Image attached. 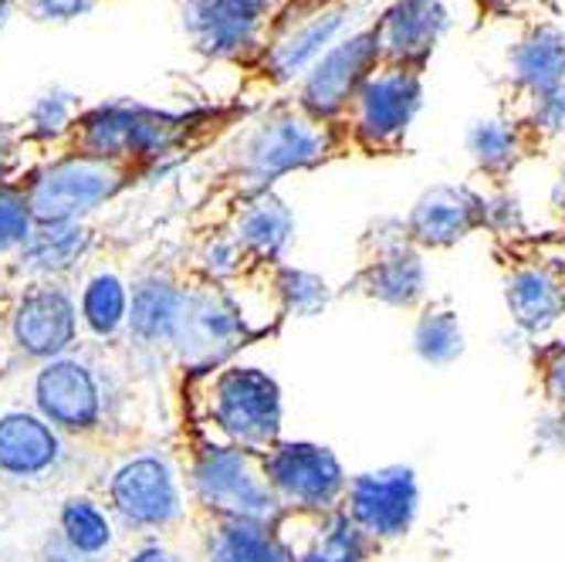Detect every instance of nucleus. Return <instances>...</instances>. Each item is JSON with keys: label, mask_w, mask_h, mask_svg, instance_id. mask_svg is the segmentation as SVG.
Wrapping results in <instances>:
<instances>
[{"label": "nucleus", "mask_w": 565, "mask_h": 562, "mask_svg": "<svg viewBox=\"0 0 565 562\" xmlns=\"http://www.w3.org/2000/svg\"><path fill=\"white\" fill-rule=\"evenodd\" d=\"M183 421L186 437L265 454L281 441V390L271 373L244 363L186 373Z\"/></svg>", "instance_id": "f257e3e1"}, {"label": "nucleus", "mask_w": 565, "mask_h": 562, "mask_svg": "<svg viewBox=\"0 0 565 562\" xmlns=\"http://www.w3.org/2000/svg\"><path fill=\"white\" fill-rule=\"evenodd\" d=\"M122 403L116 370L82 346L31 373V411L75 447L106 450L116 444L122 434Z\"/></svg>", "instance_id": "f03ea898"}, {"label": "nucleus", "mask_w": 565, "mask_h": 562, "mask_svg": "<svg viewBox=\"0 0 565 562\" xmlns=\"http://www.w3.org/2000/svg\"><path fill=\"white\" fill-rule=\"evenodd\" d=\"M335 149L339 126L312 119L298 102L295 106H278L262 123H254L231 149L227 180L241 203L271 190V183L285 173L326 163Z\"/></svg>", "instance_id": "7ed1b4c3"}, {"label": "nucleus", "mask_w": 565, "mask_h": 562, "mask_svg": "<svg viewBox=\"0 0 565 562\" xmlns=\"http://www.w3.org/2000/svg\"><path fill=\"white\" fill-rule=\"evenodd\" d=\"M180 471L193 512L268 526H275L281 516V505L268 481L265 454L258 450L217 447L196 437H183Z\"/></svg>", "instance_id": "20e7f679"}, {"label": "nucleus", "mask_w": 565, "mask_h": 562, "mask_svg": "<svg viewBox=\"0 0 565 562\" xmlns=\"http://www.w3.org/2000/svg\"><path fill=\"white\" fill-rule=\"evenodd\" d=\"M95 495L106 501L116 526L129 536L167 539L193 516L180 462L160 447H142L119 457L95 485Z\"/></svg>", "instance_id": "39448f33"}, {"label": "nucleus", "mask_w": 565, "mask_h": 562, "mask_svg": "<svg viewBox=\"0 0 565 562\" xmlns=\"http://www.w3.org/2000/svg\"><path fill=\"white\" fill-rule=\"evenodd\" d=\"M196 129V116H173L129 102L85 109L65 139V152H85L102 160H129L152 170L160 160L186 146Z\"/></svg>", "instance_id": "423d86ee"}, {"label": "nucleus", "mask_w": 565, "mask_h": 562, "mask_svg": "<svg viewBox=\"0 0 565 562\" xmlns=\"http://www.w3.org/2000/svg\"><path fill=\"white\" fill-rule=\"evenodd\" d=\"M149 170L129 160H102L85 152H62L38 163L21 183L34 224L85 221L98 208H106L126 187L142 180Z\"/></svg>", "instance_id": "0eeeda50"}, {"label": "nucleus", "mask_w": 565, "mask_h": 562, "mask_svg": "<svg viewBox=\"0 0 565 562\" xmlns=\"http://www.w3.org/2000/svg\"><path fill=\"white\" fill-rule=\"evenodd\" d=\"M4 336L14 360L28 367L75 352L82 346V319L72 278L14 282L4 298Z\"/></svg>", "instance_id": "6e6552de"}, {"label": "nucleus", "mask_w": 565, "mask_h": 562, "mask_svg": "<svg viewBox=\"0 0 565 562\" xmlns=\"http://www.w3.org/2000/svg\"><path fill=\"white\" fill-rule=\"evenodd\" d=\"M254 336H262V329L250 322L234 285L211 282L186 265V298L173 360L186 373L214 370L231 363V356Z\"/></svg>", "instance_id": "1a4fd4ad"}, {"label": "nucleus", "mask_w": 565, "mask_h": 562, "mask_svg": "<svg viewBox=\"0 0 565 562\" xmlns=\"http://www.w3.org/2000/svg\"><path fill=\"white\" fill-rule=\"evenodd\" d=\"M355 0H288L285 11L268 24L262 51V72L275 85L305 78L326 51L345 38L355 14Z\"/></svg>", "instance_id": "9d476101"}, {"label": "nucleus", "mask_w": 565, "mask_h": 562, "mask_svg": "<svg viewBox=\"0 0 565 562\" xmlns=\"http://www.w3.org/2000/svg\"><path fill=\"white\" fill-rule=\"evenodd\" d=\"M420 102H424L420 68L380 62V68L349 102L339 126H345V139L355 149L396 152L420 113Z\"/></svg>", "instance_id": "9b49d317"}, {"label": "nucleus", "mask_w": 565, "mask_h": 562, "mask_svg": "<svg viewBox=\"0 0 565 562\" xmlns=\"http://www.w3.org/2000/svg\"><path fill=\"white\" fill-rule=\"evenodd\" d=\"M363 262L352 278V291L376 298L393 309H417L427 298V265L420 247L409 241L403 221H376L363 234Z\"/></svg>", "instance_id": "f8f14e48"}, {"label": "nucleus", "mask_w": 565, "mask_h": 562, "mask_svg": "<svg viewBox=\"0 0 565 562\" xmlns=\"http://www.w3.org/2000/svg\"><path fill=\"white\" fill-rule=\"evenodd\" d=\"M265 468L281 512L342 508L349 475L329 447L308 441H278L271 450H265Z\"/></svg>", "instance_id": "ddd939ff"}, {"label": "nucleus", "mask_w": 565, "mask_h": 562, "mask_svg": "<svg viewBox=\"0 0 565 562\" xmlns=\"http://www.w3.org/2000/svg\"><path fill=\"white\" fill-rule=\"evenodd\" d=\"M380 44H376V28H359L335 41L326 55L308 68V75L298 85V106L329 126H339L349 102L363 82L380 68Z\"/></svg>", "instance_id": "4468645a"}, {"label": "nucleus", "mask_w": 565, "mask_h": 562, "mask_svg": "<svg viewBox=\"0 0 565 562\" xmlns=\"http://www.w3.org/2000/svg\"><path fill=\"white\" fill-rule=\"evenodd\" d=\"M342 512L363 529L380 549L390 542H399L409 536L420 512V488L414 468H380V471H363L352 475Z\"/></svg>", "instance_id": "2eb2a0df"}, {"label": "nucleus", "mask_w": 565, "mask_h": 562, "mask_svg": "<svg viewBox=\"0 0 565 562\" xmlns=\"http://www.w3.org/2000/svg\"><path fill=\"white\" fill-rule=\"evenodd\" d=\"M186 298V265H152L132 278V301H129V326L126 339L146 352L173 356L180 319Z\"/></svg>", "instance_id": "dca6fc26"}, {"label": "nucleus", "mask_w": 565, "mask_h": 562, "mask_svg": "<svg viewBox=\"0 0 565 562\" xmlns=\"http://www.w3.org/2000/svg\"><path fill=\"white\" fill-rule=\"evenodd\" d=\"M291 562H376L380 545L342 508L332 512H281L275 522Z\"/></svg>", "instance_id": "f3484780"}, {"label": "nucleus", "mask_w": 565, "mask_h": 562, "mask_svg": "<svg viewBox=\"0 0 565 562\" xmlns=\"http://www.w3.org/2000/svg\"><path fill=\"white\" fill-rule=\"evenodd\" d=\"M72 441H65L31 406H14L0 414V478L34 485L58 475L72 454Z\"/></svg>", "instance_id": "a211bd4d"}, {"label": "nucleus", "mask_w": 565, "mask_h": 562, "mask_svg": "<svg viewBox=\"0 0 565 562\" xmlns=\"http://www.w3.org/2000/svg\"><path fill=\"white\" fill-rule=\"evenodd\" d=\"M488 221V197L465 183H437L406 214V234L420 251H440L454 247L475 231H481Z\"/></svg>", "instance_id": "6ab92c4d"}, {"label": "nucleus", "mask_w": 565, "mask_h": 562, "mask_svg": "<svg viewBox=\"0 0 565 562\" xmlns=\"http://www.w3.org/2000/svg\"><path fill=\"white\" fill-rule=\"evenodd\" d=\"M454 18L444 0H390V8L380 14L376 44L386 65L420 68L434 55L440 38L450 31Z\"/></svg>", "instance_id": "aec40b11"}, {"label": "nucleus", "mask_w": 565, "mask_h": 562, "mask_svg": "<svg viewBox=\"0 0 565 562\" xmlns=\"http://www.w3.org/2000/svg\"><path fill=\"white\" fill-rule=\"evenodd\" d=\"M183 31L200 55L217 62H258L268 41V21L247 18L224 0H186Z\"/></svg>", "instance_id": "412c9836"}, {"label": "nucleus", "mask_w": 565, "mask_h": 562, "mask_svg": "<svg viewBox=\"0 0 565 562\" xmlns=\"http://www.w3.org/2000/svg\"><path fill=\"white\" fill-rule=\"evenodd\" d=\"M504 301L511 322L529 336H542L565 319V275L542 254H515L504 262Z\"/></svg>", "instance_id": "4be33fe9"}, {"label": "nucleus", "mask_w": 565, "mask_h": 562, "mask_svg": "<svg viewBox=\"0 0 565 562\" xmlns=\"http://www.w3.org/2000/svg\"><path fill=\"white\" fill-rule=\"evenodd\" d=\"M95 231L85 221L62 224H34L28 244L8 262L11 282H38V278H72L92 254Z\"/></svg>", "instance_id": "5701e85b"}, {"label": "nucleus", "mask_w": 565, "mask_h": 562, "mask_svg": "<svg viewBox=\"0 0 565 562\" xmlns=\"http://www.w3.org/2000/svg\"><path fill=\"white\" fill-rule=\"evenodd\" d=\"M227 234L241 244V251L258 268L281 265L285 251L295 234V214L288 203L265 190L258 197H247L234 203V211L227 218Z\"/></svg>", "instance_id": "b1692460"}, {"label": "nucleus", "mask_w": 565, "mask_h": 562, "mask_svg": "<svg viewBox=\"0 0 565 562\" xmlns=\"http://www.w3.org/2000/svg\"><path fill=\"white\" fill-rule=\"evenodd\" d=\"M75 298H78L82 336H88L95 346H109L126 336L132 282L116 265H98L85 272L75 288Z\"/></svg>", "instance_id": "393cba45"}, {"label": "nucleus", "mask_w": 565, "mask_h": 562, "mask_svg": "<svg viewBox=\"0 0 565 562\" xmlns=\"http://www.w3.org/2000/svg\"><path fill=\"white\" fill-rule=\"evenodd\" d=\"M535 142H542V139L532 132V126L525 119L494 116V119H481L468 129L471 160L494 183H504L511 173H515L519 163L535 149Z\"/></svg>", "instance_id": "a878e982"}, {"label": "nucleus", "mask_w": 565, "mask_h": 562, "mask_svg": "<svg viewBox=\"0 0 565 562\" xmlns=\"http://www.w3.org/2000/svg\"><path fill=\"white\" fill-rule=\"evenodd\" d=\"M508 78L529 98L565 85V31L558 24H535L508 51Z\"/></svg>", "instance_id": "bb28decb"}, {"label": "nucleus", "mask_w": 565, "mask_h": 562, "mask_svg": "<svg viewBox=\"0 0 565 562\" xmlns=\"http://www.w3.org/2000/svg\"><path fill=\"white\" fill-rule=\"evenodd\" d=\"M55 529L85 555L109 562L116 555V536L119 526L113 519V512L106 508L95 491H75L58 505V519Z\"/></svg>", "instance_id": "cd10ccee"}, {"label": "nucleus", "mask_w": 565, "mask_h": 562, "mask_svg": "<svg viewBox=\"0 0 565 562\" xmlns=\"http://www.w3.org/2000/svg\"><path fill=\"white\" fill-rule=\"evenodd\" d=\"M414 349L430 367H450L465 352V326L447 301L427 305L414 329Z\"/></svg>", "instance_id": "c85d7f7f"}, {"label": "nucleus", "mask_w": 565, "mask_h": 562, "mask_svg": "<svg viewBox=\"0 0 565 562\" xmlns=\"http://www.w3.org/2000/svg\"><path fill=\"white\" fill-rule=\"evenodd\" d=\"M271 288H275V301H278L281 316H316L332 298L326 278L291 268L285 262L271 265Z\"/></svg>", "instance_id": "c756f323"}, {"label": "nucleus", "mask_w": 565, "mask_h": 562, "mask_svg": "<svg viewBox=\"0 0 565 562\" xmlns=\"http://www.w3.org/2000/svg\"><path fill=\"white\" fill-rule=\"evenodd\" d=\"M82 116V106L72 92H62V88H51L44 95L34 98V106L28 113V126H24V136L31 142H41V146H51V142H65L68 132L75 129Z\"/></svg>", "instance_id": "7c9ffc66"}, {"label": "nucleus", "mask_w": 565, "mask_h": 562, "mask_svg": "<svg viewBox=\"0 0 565 562\" xmlns=\"http://www.w3.org/2000/svg\"><path fill=\"white\" fill-rule=\"evenodd\" d=\"M34 231V214L28 208L24 183L0 187V262H11L14 254L28 244Z\"/></svg>", "instance_id": "2f4dec72"}, {"label": "nucleus", "mask_w": 565, "mask_h": 562, "mask_svg": "<svg viewBox=\"0 0 565 562\" xmlns=\"http://www.w3.org/2000/svg\"><path fill=\"white\" fill-rule=\"evenodd\" d=\"M535 377H539L542 396L555 406H565V339H555L535 349Z\"/></svg>", "instance_id": "473e14b6"}, {"label": "nucleus", "mask_w": 565, "mask_h": 562, "mask_svg": "<svg viewBox=\"0 0 565 562\" xmlns=\"http://www.w3.org/2000/svg\"><path fill=\"white\" fill-rule=\"evenodd\" d=\"M532 132L539 139H552V136H565V85L532 95V106H529V119Z\"/></svg>", "instance_id": "72a5a7b5"}, {"label": "nucleus", "mask_w": 565, "mask_h": 562, "mask_svg": "<svg viewBox=\"0 0 565 562\" xmlns=\"http://www.w3.org/2000/svg\"><path fill=\"white\" fill-rule=\"evenodd\" d=\"M109 562H190L180 549H173L163 536H132Z\"/></svg>", "instance_id": "f704fd0d"}, {"label": "nucleus", "mask_w": 565, "mask_h": 562, "mask_svg": "<svg viewBox=\"0 0 565 562\" xmlns=\"http://www.w3.org/2000/svg\"><path fill=\"white\" fill-rule=\"evenodd\" d=\"M24 139L28 136L21 129H14L11 123L0 119V187H4V183H21L31 173V167L21 157Z\"/></svg>", "instance_id": "c9c22d12"}, {"label": "nucleus", "mask_w": 565, "mask_h": 562, "mask_svg": "<svg viewBox=\"0 0 565 562\" xmlns=\"http://www.w3.org/2000/svg\"><path fill=\"white\" fill-rule=\"evenodd\" d=\"M484 227L494 231L498 237H519L525 231V218H522L519 197H511L504 190L488 197V221H484Z\"/></svg>", "instance_id": "e433bc0d"}, {"label": "nucleus", "mask_w": 565, "mask_h": 562, "mask_svg": "<svg viewBox=\"0 0 565 562\" xmlns=\"http://www.w3.org/2000/svg\"><path fill=\"white\" fill-rule=\"evenodd\" d=\"M92 8H95V0H28L31 18L47 21V24L75 21V18H82V14H88Z\"/></svg>", "instance_id": "4c0bfd02"}, {"label": "nucleus", "mask_w": 565, "mask_h": 562, "mask_svg": "<svg viewBox=\"0 0 565 562\" xmlns=\"http://www.w3.org/2000/svg\"><path fill=\"white\" fill-rule=\"evenodd\" d=\"M34 562H102V559L78 552L58 529H47L34 545Z\"/></svg>", "instance_id": "58836bf2"}, {"label": "nucleus", "mask_w": 565, "mask_h": 562, "mask_svg": "<svg viewBox=\"0 0 565 562\" xmlns=\"http://www.w3.org/2000/svg\"><path fill=\"white\" fill-rule=\"evenodd\" d=\"M224 4H231L234 11H241L247 18H258V21H268L271 24L285 11L288 0H224Z\"/></svg>", "instance_id": "ea45409f"}, {"label": "nucleus", "mask_w": 565, "mask_h": 562, "mask_svg": "<svg viewBox=\"0 0 565 562\" xmlns=\"http://www.w3.org/2000/svg\"><path fill=\"white\" fill-rule=\"evenodd\" d=\"M196 539H200V559L203 562H247L244 555H237L234 549H227L224 542H217L207 532H196Z\"/></svg>", "instance_id": "a19ab883"}, {"label": "nucleus", "mask_w": 565, "mask_h": 562, "mask_svg": "<svg viewBox=\"0 0 565 562\" xmlns=\"http://www.w3.org/2000/svg\"><path fill=\"white\" fill-rule=\"evenodd\" d=\"M542 258H548V262L565 275V234L552 237V247H548V251H542Z\"/></svg>", "instance_id": "79ce46f5"}, {"label": "nucleus", "mask_w": 565, "mask_h": 562, "mask_svg": "<svg viewBox=\"0 0 565 562\" xmlns=\"http://www.w3.org/2000/svg\"><path fill=\"white\" fill-rule=\"evenodd\" d=\"M552 211L565 221V170L558 173V180L552 187Z\"/></svg>", "instance_id": "37998d69"}, {"label": "nucleus", "mask_w": 565, "mask_h": 562, "mask_svg": "<svg viewBox=\"0 0 565 562\" xmlns=\"http://www.w3.org/2000/svg\"><path fill=\"white\" fill-rule=\"evenodd\" d=\"M11 14H14V0H0V31L8 28Z\"/></svg>", "instance_id": "c03bdc74"}]
</instances>
